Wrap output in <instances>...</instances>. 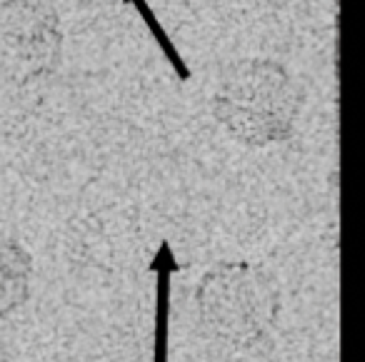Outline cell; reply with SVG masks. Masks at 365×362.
Wrapping results in <instances>:
<instances>
[{
    "mask_svg": "<svg viewBox=\"0 0 365 362\" xmlns=\"http://www.w3.org/2000/svg\"><path fill=\"white\" fill-rule=\"evenodd\" d=\"M300 93L290 73L270 58H243L220 71L213 115L248 148L285 143L295 130Z\"/></svg>",
    "mask_w": 365,
    "mask_h": 362,
    "instance_id": "cell-1",
    "label": "cell"
},
{
    "mask_svg": "<svg viewBox=\"0 0 365 362\" xmlns=\"http://www.w3.org/2000/svg\"><path fill=\"white\" fill-rule=\"evenodd\" d=\"M195 305L210 337L248 350L263 342L278 322L280 292L263 267L225 262L203 275Z\"/></svg>",
    "mask_w": 365,
    "mask_h": 362,
    "instance_id": "cell-2",
    "label": "cell"
},
{
    "mask_svg": "<svg viewBox=\"0 0 365 362\" xmlns=\"http://www.w3.org/2000/svg\"><path fill=\"white\" fill-rule=\"evenodd\" d=\"M63 56L61 16L46 0L0 3V81L31 86L48 78Z\"/></svg>",
    "mask_w": 365,
    "mask_h": 362,
    "instance_id": "cell-3",
    "label": "cell"
},
{
    "mask_svg": "<svg viewBox=\"0 0 365 362\" xmlns=\"http://www.w3.org/2000/svg\"><path fill=\"white\" fill-rule=\"evenodd\" d=\"M31 275V252L13 237L0 235V317H8L28 300Z\"/></svg>",
    "mask_w": 365,
    "mask_h": 362,
    "instance_id": "cell-4",
    "label": "cell"
},
{
    "mask_svg": "<svg viewBox=\"0 0 365 362\" xmlns=\"http://www.w3.org/2000/svg\"><path fill=\"white\" fill-rule=\"evenodd\" d=\"M150 272H155V327H153V362H168V335H170V280L178 265L168 240L160 242L150 260Z\"/></svg>",
    "mask_w": 365,
    "mask_h": 362,
    "instance_id": "cell-5",
    "label": "cell"
},
{
    "mask_svg": "<svg viewBox=\"0 0 365 362\" xmlns=\"http://www.w3.org/2000/svg\"><path fill=\"white\" fill-rule=\"evenodd\" d=\"M123 3H128V6H133L138 13H140L143 23H145V28L153 33V38H155L158 48L163 51L165 61L170 63V68L175 71V76L180 78V81H190V68L185 66V61H182V56L178 53V48L173 46V41L168 38L165 28L160 26V21H158V16L153 13V8L148 6V0H123Z\"/></svg>",
    "mask_w": 365,
    "mask_h": 362,
    "instance_id": "cell-6",
    "label": "cell"
}]
</instances>
